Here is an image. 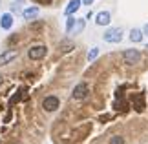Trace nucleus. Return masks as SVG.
Segmentation results:
<instances>
[{"label":"nucleus","mask_w":148,"mask_h":144,"mask_svg":"<svg viewBox=\"0 0 148 144\" xmlns=\"http://www.w3.org/2000/svg\"><path fill=\"white\" fill-rule=\"evenodd\" d=\"M102 38H104V42H110V44H117L123 40V31L119 29V27H112V29H108L104 35H102Z\"/></svg>","instance_id":"obj_1"},{"label":"nucleus","mask_w":148,"mask_h":144,"mask_svg":"<svg viewBox=\"0 0 148 144\" xmlns=\"http://www.w3.org/2000/svg\"><path fill=\"white\" fill-rule=\"evenodd\" d=\"M88 93H90L88 84H86V82H79L75 88H73L71 97H73L75 100H82V99H86V97H88Z\"/></svg>","instance_id":"obj_2"},{"label":"nucleus","mask_w":148,"mask_h":144,"mask_svg":"<svg viewBox=\"0 0 148 144\" xmlns=\"http://www.w3.org/2000/svg\"><path fill=\"white\" fill-rule=\"evenodd\" d=\"M48 53V48L46 46H33V48H29V51H27V57H29L31 60H40L44 59Z\"/></svg>","instance_id":"obj_3"},{"label":"nucleus","mask_w":148,"mask_h":144,"mask_svg":"<svg viewBox=\"0 0 148 144\" xmlns=\"http://www.w3.org/2000/svg\"><path fill=\"white\" fill-rule=\"evenodd\" d=\"M123 59H124L126 64H137V62L141 60V53L137 49H126L123 53Z\"/></svg>","instance_id":"obj_4"},{"label":"nucleus","mask_w":148,"mask_h":144,"mask_svg":"<svg viewBox=\"0 0 148 144\" xmlns=\"http://www.w3.org/2000/svg\"><path fill=\"white\" fill-rule=\"evenodd\" d=\"M59 97H55V95H49V97H46V99L42 100V108L46 109V111H55L57 108H59Z\"/></svg>","instance_id":"obj_5"},{"label":"nucleus","mask_w":148,"mask_h":144,"mask_svg":"<svg viewBox=\"0 0 148 144\" xmlns=\"http://www.w3.org/2000/svg\"><path fill=\"white\" fill-rule=\"evenodd\" d=\"M16 57H18V51H16V49L4 51V53L0 55V66H5V64H9V62H13Z\"/></svg>","instance_id":"obj_6"},{"label":"nucleus","mask_w":148,"mask_h":144,"mask_svg":"<svg viewBox=\"0 0 148 144\" xmlns=\"http://www.w3.org/2000/svg\"><path fill=\"white\" fill-rule=\"evenodd\" d=\"M112 22V15L108 13V11H101V13H97V16H95V24L97 26H108Z\"/></svg>","instance_id":"obj_7"},{"label":"nucleus","mask_w":148,"mask_h":144,"mask_svg":"<svg viewBox=\"0 0 148 144\" xmlns=\"http://www.w3.org/2000/svg\"><path fill=\"white\" fill-rule=\"evenodd\" d=\"M11 26H13V15L11 13H4L2 16H0V27L2 29H11Z\"/></svg>","instance_id":"obj_8"},{"label":"nucleus","mask_w":148,"mask_h":144,"mask_svg":"<svg viewBox=\"0 0 148 144\" xmlns=\"http://www.w3.org/2000/svg\"><path fill=\"white\" fill-rule=\"evenodd\" d=\"M81 4H82V0H70V4H68L66 9H64V15H66V16L73 15L79 8H81Z\"/></svg>","instance_id":"obj_9"},{"label":"nucleus","mask_w":148,"mask_h":144,"mask_svg":"<svg viewBox=\"0 0 148 144\" xmlns=\"http://www.w3.org/2000/svg\"><path fill=\"white\" fill-rule=\"evenodd\" d=\"M22 15H24L26 20H33V18L38 15V8H27V9L22 11Z\"/></svg>","instance_id":"obj_10"},{"label":"nucleus","mask_w":148,"mask_h":144,"mask_svg":"<svg viewBox=\"0 0 148 144\" xmlns=\"http://www.w3.org/2000/svg\"><path fill=\"white\" fill-rule=\"evenodd\" d=\"M130 40H132V42H141V40H143V31L141 29H132L130 31Z\"/></svg>","instance_id":"obj_11"},{"label":"nucleus","mask_w":148,"mask_h":144,"mask_svg":"<svg viewBox=\"0 0 148 144\" xmlns=\"http://www.w3.org/2000/svg\"><path fill=\"white\" fill-rule=\"evenodd\" d=\"M84 26H86V22H84V20H77L75 26H73V33H75V35H77V33H81L84 29Z\"/></svg>","instance_id":"obj_12"},{"label":"nucleus","mask_w":148,"mask_h":144,"mask_svg":"<svg viewBox=\"0 0 148 144\" xmlns=\"http://www.w3.org/2000/svg\"><path fill=\"white\" fill-rule=\"evenodd\" d=\"M75 22H77V20L73 18L71 15L68 16V20H66V31H68V33H71V31H73V26H75Z\"/></svg>","instance_id":"obj_13"},{"label":"nucleus","mask_w":148,"mask_h":144,"mask_svg":"<svg viewBox=\"0 0 148 144\" xmlns=\"http://www.w3.org/2000/svg\"><path fill=\"white\" fill-rule=\"evenodd\" d=\"M97 57H99V48H92V51L88 53V60H90V62H93L95 59H97Z\"/></svg>","instance_id":"obj_14"},{"label":"nucleus","mask_w":148,"mask_h":144,"mask_svg":"<svg viewBox=\"0 0 148 144\" xmlns=\"http://www.w3.org/2000/svg\"><path fill=\"white\" fill-rule=\"evenodd\" d=\"M71 48H73L71 42H62L60 44V51H64V53H66V51H71Z\"/></svg>","instance_id":"obj_15"},{"label":"nucleus","mask_w":148,"mask_h":144,"mask_svg":"<svg viewBox=\"0 0 148 144\" xmlns=\"http://www.w3.org/2000/svg\"><path fill=\"white\" fill-rule=\"evenodd\" d=\"M110 144H124V139H123V137H119V135H115V137H112V139H110Z\"/></svg>","instance_id":"obj_16"},{"label":"nucleus","mask_w":148,"mask_h":144,"mask_svg":"<svg viewBox=\"0 0 148 144\" xmlns=\"http://www.w3.org/2000/svg\"><path fill=\"white\" fill-rule=\"evenodd\" d=\"M38 4H42V5H49L51 2H53V0H37Z\"/></svg>","instance_id":"obj_17"},{"label":"nucleus","mask_w":148,"mask_h":144,"mask_svg":"<svg viewBox=\"0 0 148 144\" xmlns=\"http://www.w3.org/2000/svg\"><path fill=\"white\" fill-rule=\"evenodd\" d=\"M92 2H93V0H82V4H84V5H90Z\"/></svg>","instance_id":"obj_18"},{"label":"nucleus","mask_w":148,"mask_h":144,"mask_svg":"<svg viewBox=\"0 0 148 144\" xmlns=\"http://www.w3.org/2000/svg\"><path fill=\"white\" fill-rule=\"evenodd\" d=\"M145 33H146V35H148V24L145 26Z\"/></svg>","instance_id":"obj_19"},{"label":"nucleus","mask_w":148,"mask_h":144,"mask_svg":"<svg viewBox=\"0 0 148 144\" xmlns=\"http://www.w3.org/2000/svg\"><path fill=\"white\" fill-rule=\"evenodd\" d=\"M0 84H2V75H0Z\"/></svg>","instance_id":"obj_20"}]
</instances>
